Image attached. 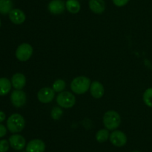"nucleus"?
<instances>
[{
    "instance_id": "f257e3e1",
    "label": "nucleus",
    "mask_w": 152,
    "mask_h": 152,
    "mask_svg": "<svg viewBox=\"0 0 152 152\" xmlns=\"http://www.w3.org/2000/svg\"><path fill=\"white\" fill-rule=\"evenodd\" d=\"M91 81L86 76H78L73 79L71 83V89L73 92L77 95L85 94L90 89Z\"/></svg>"
},
{
    "instance_id": "f03ea898",
    "label": "nucleus",
    "mask_w": 152,
    "mask_h": 152,
    "mask_svg": "<svg viewBox=\"0 0 152 152\" xmlns=\"http://www.w3.org/2000/svg\"><path fill=\"white\" fill-rule=\"evenodd\" d=\"M25 125V119L19 113H13L7 120V128L13 134L19 133L24 129Z\"/></svg>"
},
{
    "instance_id": "7ed1b4c3",
    "label": "nucleus",
    "mask_w": 152,
    "mask_h": 152,
    "mask_svg": "<svg viewBox=\"0 0 152 152\" xmlns=\"http://www.w3.org/2000/svg\"><path fill=\"white\" fill-rule=\"evenodd\" d=\"M121 118L120 114L115 110H108L103 116L104 126L108 131H114L120 126Z\"/></svg>"
},
{
    "instance_id": "20e7f679",
    "label": "nucleus",
    "mask_w": 152,
    "mask_h": 152,
    "mask_svg": "<svg viewBox=\"0 0 152 152\" xmlns=\"http://www.w3.org/2000/svg\"><path fill=\"white\" fill-rule=\"evenodd\" d=\"M56 103L60 107L71 108L76 104V98L74 95L68 91L59 92L56 97Z\"/></svg>"
},
{
    "instance_id": "39448f33",
    "label": "nucleus",
    "mask_w": 152,
    "mask_h": 152,
    "mask_svg": "<svg viewBox=\"0 0 152 152\" xmlns=\"http://www.w3.org/2000/svg\"><path fill=\"white\" fill-rule=\"evenodd\" d=\"M33 47L28 43H22L16 50V58L22 62L28 61L33 55Z\"/></svg>"
},
{
    "instance_id": "423d86ee",
    "label": "nucleus",
    "mask_w": 152,
    "mask_h": 152,
    "mask_svg": "<svg viewBox=\"0 0 152 152\" xmlns=\"http://www.w3.org/2000/svg\"><path fill=\"white\" fill-rule=\"evenodd\" d=\"M10 101L15 107H23L27 101L26 94L22 89H15L10 95Z\"/></svg>"
},
{
    "instance_id": "0eeeda50",
    "label": "nucleus",
    "mask_w": 152,
    "mask_h": 152,
    "mask_svg": "<svg viewBox=\"0 0 152 152\" xmlns=\"http://www.w3.org/2000/svg\"><path fill=\"white\" fill-rule=\"evenodd\" d=\"M110 142L111 144L116 147H123L127 143V137L126 134L121 131L114 130L112 131L109 137Z\"/></svg>"
},
{
    "instance_id": "6e6552de",
    "label": "nucleus",
    "mask_w": 152,
    "mask_h": 152,
    "mask_svg": "<svg viewBox=\"0 0 152 152\" xmlns=\"http://www.w3.org/2000/svg\"><path fill=\"white\" fill-rule=\"evenodd\" d=\"M55 96V92L50 87H43L40 89L37 94L38 100L42 103L47 104L53 101Z\"/></svg>"
},
{
    "instance_id": "1a4fd4ad",
    "label": "nucleus",
    "mask_w": 152,
    "mask_h": 152,
    "mask_svg": "<svg viewBox=\"0 0 152 152\" xmlns=\"http://www.w3.org/2000/svg\"><path fill=\"white\" fill-rule=\"evenodd\" d=\"M48 9L51 14H62L66 9L65 2L63 0H51L48 3Z\"/></svg>"
},
{
    "instance_id": "9d476101",
    "label": "nucleus",
    "mask_w": 152,
    "mask_h": 152,
    "mask_svg": "<svg viewBox=\"0 0 152 152\" xmlns=\"http://www.w3.org/2000/svg\"><path fill=\"white\" fill-rule=\"evenodd\" d=\"M45 143L39 139H34L31 140L27 144L26 152H45Z\"/></svg>"
},
{
    "instance_id": "9b49d317",
    "label": "nucleus",
    "mask_w": 152,
    "mask_h": 152,
    "mask_svg": "<svg viewBox=\"0 0 152 152\" xmlns=\"http://www.w3.org/2000/svg\"><path fill=\"white\" fill-rule=\"evenodd\" d=\"M9 143L12 148L16 151H21L25 147V139L19 134H13L9 138Z\"/></svg>"
},
{
    "instance_id": "f8f14e48",
    "label": "nucleus",
    "mask_w": 152,
    "mask_h": 152,
    "mask_svg": "<svg viewBox=\"0 0 152 152\" xmlns=\"http://www.w3.org/2000/svg\"><path fill=\"white\" fill-rule=\"evenodd\" d=\"M9 19L13 24L21 25L25 21L26 16L21 9L14 8L9 13Z\"/></svg>"
},
{
    "instance_id": "ddd939ff",
    "label": "nucleus",
    "mask_w": 152,
    "mask_h": 152,
    "mask_svg": "<svg viewBox=\"0 0 152 152\" xmlns=\"http://www.w3.org/2000/svg\"><path fill=\"white\" fill-rule=\"evenodd\" d=\"M88 6L90 10L96 14H102L106 8L104 0H89Z\"/></svg>"
},
{
    "instance_id": "4468645a",
    "label": "nucleus",
    "mask_w": 152,
    "mask_h": 152,
    "mask_svg": "<svg viewBox=\"0 0 152 152\" xmlns=\"http://www.w3.org/2000/svg\"><path fill=\"white\" fill-rule=\"evenodd\" d=\"M90 92L94 98H100L103 96L105 93V89H104L103 85L100 82L95 80L92 82L91 84Z\"/></svg>"
},
{
    "instance_id": "2eb2a0df",
    "label": "nucleus",
    "mask_w": 152,
    "mask_h": 152,
    "mask_svg": "<svg viewBox=\"0 0 152 152\" xmlns=\"http://www.w3.org/2000/svg\"><path fill=\"white\" fill-rule=\"evenodd\" d=\"M11 83L16 89H22L26 84V77L22 73H16L12 76Z\"/></svg>"
},
{
    "instance_id": "dca6fc26",
    "label": "nucleus",
    "mask_w": 152,
    "mask_h": 152,
    "mask_svg": "<svg viewBox=\"0 0 152 152\" xmlns=\"http://www.w3.org/2000/svg\"><path fill=\"white\" fill-rule=\"evenodd\" d=\"M65 7L69 13L75 14L80 12L81 9V4L78 0H67L65 1Z\"/></svg>"
},
{
    "instance_id": "f3484780",
    "label": "nucleus",
    "mask_w": 152,
    "mask_h": 152,
    "mask_svg": "<svg viewBox=\"0 0 152 152\" xmlns=\"http://www.w3.org/2000/svg\"><path fill=\"white\" fill-rule=\"evenodd\" d=\"M12 83L7 77H1L0 78V95H6L9 93L11 89Z\"/></svg>"
},
{
    "instance_id": "a211bd4d",
    "label": "nucleus",
    "mask_w": 152,
    "mask_h": 152,
    "mask_svg": "<svg viewBox=\"0 0 152 152\" xmlns=\"http://www.w3.org/2000/svg\"><path fill=\"white\" fill-rule=\"evenodd\" d=\"M13 10L12 0H0V13L3 15L9 14Z\"/></svg>"
},
{
    "instance_id": "6ab92c4d",
    "label": "nucleus",
    "mask_w": 152,
    "mask_h": 152,
    "mask_svg": "<svg viewBox=\"0 0 152 152\" xmlns=\"http://www.w3.org/2000/svg\"><path fill=\"white\" fill-rule=\"evenodd\" d=\"M110 134L108 129H101L96 134V139L98 142H105L109 139Z\"/></svg>"
},
{
    "instance_id": "aec40b11",
    "label": "nucleus",
    "mask_w": 152,
    "mask_h": 152,
    "mask_svg": "<svg viewBox=\"0 0 152 152\" xmlns=\"http://www.w3.org/2000/svg\"><path fill=\"white\" fill-rule=\"evenodd\" d=\"M65 86L66 84H65V80L62 79H57L53 82L52 89L54 90L55 92H62L65 89Z\"/></svg>"
},
{
    "instance_id": "412c9836",
    "label": "nucleus",
    "mask_w": 152,
    "mask_h": 152,
    "mask_svg": "<svg viewBox=\"0 0 152 152\" xmlns=\"http://www.w3.org/2000/svg\"><path fill=\"white\" fill-rule=\"evenodd\" d=\"M142 98H143V101L145 105L152 107V87L148 88L144 92Z\"/></svg>"
},
{
    "instance_id": "4be33fe9",
    "label": "nucleus",
    "mask_w": 152,
    "mask_h": 152,
    "mask_svg": "<svg viewBox=\"0 0 152 152\" xmlns=\"http://www.w3.org/2000/svg\"><path fill=\"white\" fill-rule=\"evenodd\" d=\"M62 114H63V111L61 109L60 107H53V109L51 110L50 112V116L51 118L54 120H59L61 117H62Z\"/></svg>"
},
{
    "instance_id": "5701e85b",
    "label": "nucleus",
    "mask_w": 152,
    "mask_h": 152,
    "mask_svg": "<svg viewBox=\"0 0 152 152\" xmlns=\"http://www.w3.org/2000/svg\"><path fill=\"white\" fill-rule=\"evenodd\" d=\"M10 143L7 139L0 140V152H7L9 150Z\"/></svg>"
},
{
    "instance_id": "b1692460",
    "label": "nucleus",
    "mask_w": 152,
    "mask_h": 152,
    "mask_svg": "<svg viewBox=\"0 0 152 152\" xmlns=\"http://www.w3.org/2000/svg\"><path fill=\"white\" fill-rule=\"evenodd\" d=\"M129 1H130V0H112L114 5L119 7H123V6L126 5V4L129 3Z\"/></svg>"
},
{
    "instance_id": "393cba45",
    "label": "nucleus",
    "mask_w": 152,
    "mask_h": 152,
    "mask_svg": "<svg viewBox=\"0 0 152 152\" xmlns=\"http://www.w3.org/2000/svg\"><path fill=\"white\" fill-rule=\"evenodd\" d=\"M7 134V128H5V126L1 124H0V138L4 137Z\"/></svg>"
},
{
    "instance_id": "a878e982",
    "label": "nucleus",
    "mask_w": 152,
    "mask_h": 152,
    "mask_svg": "<svg viewBox=\"0 0 152 152\" xmlns=\"http://www.w3.org/2000/svg\"><path fill=\"white\" fill-rule=\"evenodd\" d=\"M5 118H6L5 113H4L3 111H0V122H2L3 121H4Z\"/></svg>"
},
{
    "instance_id": "bb28decb",
    "label": "nucleus",
    "mask_w": 152,
    "mask_h": 152,
    "mask_svg": "<svg viewBox=\"0 0 152 152\" xmlns=\"http://www.w3.org/2000/svg\"><path fill=\"white\" fill-rule=\"evenodd\" d=\"M132 152H140L139 151H132Z\"/></svg>"
},
{
    "instance_id": "cd10ccee",
    "label": "nucleus",
    "mask_w": 152,
    "mask_h": 152,
    "mask_svg": "<svg viewBox=\"0 0 152 152\" xmlns=\"http://www.w3.org/2000/svg\"><path fill=\"white\" fill-rule=\"evenodd\" d=\"M0 27H1V20H0Z\"/></svg>"
},
{
    "instance_id": "c85d7f7f",
    "label": "nucleus",
    "mask_w": 152,
    "mask_h": 152,
    "mask_svg": "<svg viewBox=\"0 0 152 152\" xmlns=\"http://www.w3.org/2000/svg\"><path fill=\"white\" fill-rule=\"evenodd\" d=\"M25 152H26V151H25Z\"/></svg>"
}]
</instances>
